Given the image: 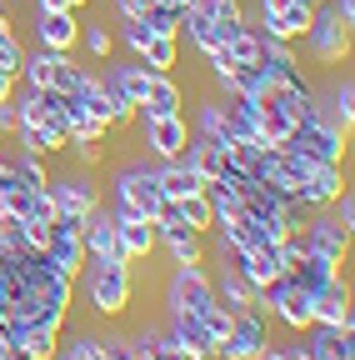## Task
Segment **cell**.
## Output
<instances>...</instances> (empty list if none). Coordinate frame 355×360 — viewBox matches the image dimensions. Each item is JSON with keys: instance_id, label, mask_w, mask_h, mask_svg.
<instances>
[{"instance_id": "1", "label": "cell", "mask_w": 355, "mask_h": 360, "mask_svg": "<svg viewBox=\"0 0 355 360\" xmlns=\"http://www.w3.org/2000/svg\"><path fill=\"white\" fill-rule=\"evenodd\" d=\"M75 281L96 321H120L136 300V265H125L120 255H85Z\"/></svg>"}, {"instance_id": "2", "label": "cell", "mask_w": 355, "mask_h": 360, "mask_svg": "<svg viewBox=\"0 0 355 360\" xmlns=\"http://www.w3.org/2000/svg\"><path fill=\"white\" fill-rule=\"evenodd\" d=\"M285 146L300 150L305 160H321V165H345V160H350V135L325 115V105L310 110V115H300Z\"/></svg>"}, {"instance_id": "3", "label": "cell", "mask_w": 355, "mask_h": 360, "mask_svg": "<svg viewBox=\"0 0 355 360\" xmlns=\"http://www.w3.org/2000/svg\"><path fill=\"white\" fill-rule=\"evenodd\" d=\"M110 195L125 200V205H136V215L150 220V225L170 210V200H165V191H160V180H155V165H146V160H125V165H115V170H110Z\"/></svg>"}, {"instance_id": "4", "label": "cell", "mask_w": 355, "mask_h": 360, "mask_svg": "<svg viewBox=\"0 0 355 360\" xmlns=\"http://www.w3.org/2000/svg\"><path fill=\"white\" fill-rule=\"evenodd\" d=\"M305 56L310 60H316V65H325V70H335V65H345L350 60V45H355V30L325 6V0H321V6L316 11H310V25H305Z\"/></svg>"}, {"instance_id": "5", "label": "cell", "mask_w": 355, "mask_h": 360, "mask_svg": "<svg viewBox=\"0 0 355 360\" xmlns=\"http://www.w3.org/2000/svg\"><path fill=\"white\" fill-rule=\"evenodd\" d=\"M46 195L56 205V215H91L105 195L96 186V175L85 170V165H65V170H51L46 180Z\"/></svg>"}, {"instance_id": "6", "label": "cell", "mask_w": 355, "mask_h": 360, "mask_svg": "<svg viewBox=\"0 0 355 360\" xmlns=\"http://www.w3.org/2000/svg\"><path fill=\"white\" fill-rule=\"evenodd\" d=\"M271 330H276L271 315H265L260 305H245V310L231 315V330H226V340L215 345V355H226V360H250V355H260L265 345L276 340Z\"/></svg>"}, {"instance_id": "7", "label": "cell", "mask_w": 355, "mask_h": 360, "mask_svg": "<svg viewBox=\"0 0 355 360\" xmlns=\"http://www.w3.org/2000/svg\"><path fill=\"white\" fill-rule=\"evenodd\" d=\"M155 255H165L170 265H205L210 260V236L191 231L186 220H175L170 210L155 220Z\"/></svg>"}, {"instance_id": "8", "label": "cell", "mask_w": 355, "mask_h": 360, "mask_svg": "<svg viewBox=\"0 0 355 360\" xmlns=\"http://www.w3.org/2000/svg\"><path fill=\"white\" fill-rule=\"evenodd\" d=\"M300 236H305V250L310 255H321L325 265H335V270H345L350 265V231L330 215V210H310L305 215V225H300Z\"/></svg>"}, {"instance_id": "9", "label": "cell", "mask_w": 355, "mask_h": 360, "mask_svg": "<svg viewBox=\"0 0 355 360\" xmlns=\"http://www.w3.org/2000/svg\"><path fill=\"white\" fill-rule=\"evenodd\" d=\"M210 300H215V290H210V270H205V265H170V281H165V315H175V310L200 315Z\"/></svg>"}, {"instance_id": "10", "label": "cell", "mask_w": 355, "mask_h": 360, "mask_svg": "<svg viewBox=\"0 0 355 360\" xmlns=\"http://www.w3.org/2000/svg\"><path fill=\"white\" fill-rule=\"evenodd\" d=\"M136 120H141V141L155 160H181L186 155V141H191L186 110L181 115H136Z\"/></svg>"}, {"instance_id": "11", "label": "cell", "mask_w": 355, "mask_h": 360, "mask_svg": "<svg viewBox=\"0 0 355 360\" xmlns=\"http://www.w3.org/2000/svg\"><path fill=\"white\" fill-rule=\"evenodd\" d=\"M165 340H170V350L181 355V360H210L215 355V340L200 326V315H186V310L165 315Z\"/></svg>"}, {"instance_id": "12", "label": "cell", "mask_w": 355, "mask_h": 360, "mask_svg": "<svg viewBox=\"0 0 355 360\" xmlns=\"http://www.w3.org/2000/svg\"><path fill=\"white\" fill-rule=\"evenodd\" d=\"M30 30H35L40 51H65L70 56L80 45V11H35Z\"/></svg>"}, {"instance_id": "13", "label": "cell", "mask_w": 355, "mask_h": 360, "mask_svg": "<svg viewBox=\"0 0 355 360\" xmlns=\"http://www.w3.org/2000/svg\"><path fill=\"white\" fill-rule=\"evenodd\" d=\"M350 300H355L350 276H335L330 285H321L316 295H310V315H316L321 326H340V330H350V326H355V310H350Z\"/></svg>"}, {"instance_id": "14", "label": "cell", "mask_w": 355, "mask_h": 360, "mask_svg": "<svg viewBox=\"0 0 355 360\" xmlns=\"http://www.w3.org/2000/svg\"><path fill=\"white\" fill-rule=\"evenodd\" d=\"M300 350L310 360H355V326L340 330V326H305L300 330Z\"/></svg>"}, {"instance_id": "15", "label": "cell", "mask_w": 355, "mask_h": 360, "mask_svg": "<svg viewBox=\"0 0 355 360\" xmlns=\"http://www.w3.org/2000/svg\"><path fill=\"white\" fill-rule=\"evenodd\" d=\"M231 265L245 276V285H250L255 295L271 285V281H280V276H285V270H280V245H276V240H265V245H255V250H235V255H231Z\"/></svg>"}, {"instance_id": "16", "label": "cell", "mask_w": 355, "mask_h": 360, "mask_svg": "<svg viewBox=\"0 0 355 360\" xmlns=\"http://www.w3.org/2000/svg\"><path fill=\"white\" fill-rule=\"evenodd\" d=\"M345 186H350V180H345V165H321V160H316V165H310V175H305V186H300L295 195H300L305 210H330V200H335Z\"/></svg>"}, {"instance_id": "17", "label": "cell", "mask_w": 355, "mask_h": 360, "mask_svg": "<svg viewBox=\"0 0 355 360\" xmlns=\"http://www.w3.org/2000/svg\"><path fill=\"white\" fill-rule=\"evenodd\" d=\"M186 110V90L181 80H175V70H150V85H146V96H141V115H181Z\"/></svg>"}, {"instance_id": "18", "label": "cell", "mask_w": 355, "mask_h": 360, "mask_svg": "<svg viewBox=\"0 0 355 360\" xmlns=\"http://www.w3.org/2000/svg\"><path fill=\"white\" fill-rule=\"evenodd\" d=\"M155 180H160V191H165V200H181V195H195V191H205L210 180L181 155V160H155Z\"/></svg>"}, {"instance_id": "19", "label": "cell", "mask_w": 355, "mask_h": 360, "mask_svg": "<svg viewBox=\"0 0 355 360\" xmlns=\"http://www.w3.org/2000/svg\"><path fill=\"white\" fill-rule=\"evenodd\" d=\"M115 245L125 265H146L155 255V225L150 220H115Z\"/></svg>"}, {"instance_id": "20", "label": "cell", "mask_w": 355, "mask_h": 360, "mask_svg": "<svg viewBox=\"0 0 355 360\" xmlns=\"http://www.w3.org/2000/svg\"><path fill=\"white\" fill-rule=\"evenodd\" d=\"M186 120H191V135H200V141H210V146L235 141L231 125H226V101H220V96H205V101H200V110H195V115H186Z\"/></svg>"}, {"instance_id": "21", "label": "cell", "mask_w": 355, "mask_h": 360, "mask_svg": "<svg viewBox=\"0 0 355 360\" xmlns=\"http://www.w3.org/2000/svg\"><path fill=\"white\" fill-rule=\"evenodd\" d=\"M80 240H85V255H120V245H115V215H110L105 200H101L91 215H85Z\"/></svg>"}, {"instance_id": "22", "label": "cell", "mask_w": 355, "mask_h": 360, "mask_svg": "<svg viewBox=\"0 0 355 360\" xmlns=\"http://www.w3.org/2000/svg\"><path fill=\"white\" fill-rule=\"evenodd\" d=\"M321 105H325V115H330V120H335L345 135L355 130V80H350V70L330 80V96H325Z\"/></svg>"}, {"instance_id": "23", "label": "cell", "mask_w": 355, "mask_h": 360, "mask_svg": "<svg viewBox=\"0 0 355 360\" xmlns=\"http://www.w3.org/2000/svg\"><path fill=\"white\" fill-rule=\"evenodd\" d=\"M60 335H65V330H51V326H25V330H20V340H15V350H20L25 360H51V355L60 350Z\"/></svg>"}, {"instance_id": "24", "label": "cell", "mask_w": 355, "mask_h": 360, "mask_svg": "<svg viewBox=\"0 0 355 360\" xmlns=\"http://www.w3.org/2000/svg\"><path fill=\"white\" fill-rule=\"evenodd\" d=\"M141 65L170 75L175 65H181V35H150V40H146V51H141Z\"/></svg>"}, {"instance_id": "25", "label": "cell", "mask_w": 355, "mask_h": 360, "mask_svg": "<svg viewBox=\"0 0 355 360\" xmlns=\"http://www.w3.org/2000/svg\"><path fill=\"white\" fill-rule=\"evenodd\" d=\"M170 215H175V220H186L191 231H205V236H210V225H215L205 191H195V195H181V200H170Z\"/></svg>"}, {"instance_id": "26", "label": "cell", "mask_w": 355, "mask_h": 360, "mask_svg": "<svg viewBox=\"0 0 355 360\" xmlns=\"http://www.w3.org/2000/svg\"><path fill=\"white\" fill-rule=\"evenodd\" d=\"M186 160H191L205 180H220V175H226V155H220V146L200 141V135H191V141H186Z\"/></svg>"}, {"instance_id": "27", "label": "cell", "mask_w": 355, "mask_h": 360, "mask_svg": "<svg viewBox=\"0 0 355 360\" xmlns=\"http://www.w3.org/2000/svg\"><path fill=\"white\" fill-rule=\"evenodd\" d=\"M80 40H85V56H91V60H101V65L115 56V30H110L105 20H91V25L80 20Z\"/></svg>"}, {"instance_id": "28", "label": "cell", "mask_w": 355, "mask_h": 360, "mask_svg": "<svg viewBox=\"0 0 355 360\" xmlns=\"http://www.w3.org/2000/svg\"><path fill=\"white\" fill-rule=\"evenodd\" d=\"M11 141H15V150H25V155H40V160H51V155H56L51 135H46V125H30V120H20Z\"/></svg>"}, {"instance_id": "29", "label": "cell", "mask_w": 355, "mask_h": 360, "mask_svg": "<svg viewBox=\"0 0 355 360\" xmlns=\"http://www.w3.org/2000/svg\"><path fill=\"white\" fill-rule=\"evenodd\" d=\"M115 30H120V40H125V51L136 56V60H141V51H146V40L155 35V30H150L146 20H115Z\"/></svg>"}, {"instance_id": "30", "label": "cell", "mask_w": 355, "mask_h": 360, "mask_svg": "<svg viewBox=\"0 0 355 360\" xmlns=\"http://www.w3.org/2000/svg\"><path fill=\"white\" fill-rule=\"evenodd\" d=\"M200 326H205V330H210V340L220 345V340H226V330H231V310L220 305V300H210V305L200 310Z\"/></svg>"}, {"instance_id": "31", "label": "cell", "mask_w": 355, "mask_h": 360, "mask_svg": "<svg viewBox=\"0 0 355 360\" xmlns=\"http://www.w3.org/2000/svg\"><path fill=\"white\" fill-rule=\"evenodd\" d=\"M15 186H20V180H15V170H11V155L0 150V195H6V191H15Z\"/></svg>"}, {"instance_id": "32", "label": "cell", "mask_w": 355, "mask_h": 360, "mask_svg": "<svg viewBox=\"0 0 355 360\" xmlns=\"http://www.w3.org/2000/svg\"><path fill=\"white\" fill-rule=\"evenodd\" d=\"M15 125H20V110L6 101V105H0V135H15Z\"/></svg>"}, {"instance_id": "33", "label": "cell", "mask_w": 355, "mask_h": 360, "mask_svg": "<svg viewBox=\"0 0 355 360\" xmlns=\"http://www.w3.org/2000/svg\"><path fill=\"white\" fill-rule=\"evenodd\" d=\"M15 80H20V75H6V70H0V105L15 96Z\"/></svg>"}, {"instance_id": "34", "label": "cell", "mask_w": 355, "mask_h": 360, "mask_svg": "<svg viewBox=\"0 0 355 360\" xmlns=\"http://www.w3.org/2000/svg\"><path fill=\"white\" fill-rule=\"evenodd\" d=\"M35 11H75V0H35Z\"/></svg>"}, {"instance_id": "35", "label": "cell", "mask_w": 355, "mask_h": 360, "mask_svg": "<svg viewBox=\"0 0 355 360\" xmlns=\"http://www.w3.org/2000/svg\"><path fill=\"white\" fill-rule=\"evenodd\" d=\"M250 360H285V350H280V345H276V340H271V345H265V350H260V355H250Z\"/></svg>"}, {"instance_id": "36", "label": "cell", "mask_w": 355, "mask_h": 360, "mask_svg": "<svg viewBox=\"0 0 355 360\" xmlns=\"http://www.w3.org/2000/svg\"><path fill=\"white\" fill-rule=\"evenodd\" d=\"M280 350H285V360H310V355H305V350H300V335H295V340H290V345H280Z\"/></svg>"}, {"instance_id": "37", "label": "cell", "mask_w": 355, "mask_h": 360, "mask_svg": "<svg viewBox=\"0 0 355 360\" xmlns=\"http://www.w3.org/2000/svg\"><path fill=\"white\" fill-rule=\"evenodd\" d=\"M80 6H91V0H75V11H80Z\"/></svg>"}, {"instance_id": "38", "label": "cell", "mask_w": 355, "mask_h": 360, "mask_svg": "<svg viewBox=\"0 0 355 360\" xmlns=\"http://www.w3.org/2000/svg\"><path fill=\"white\" fill-rule=\"evenodd\" d=\"M210 360H226V355H210Z\"/></svg>"}]
</instances>
